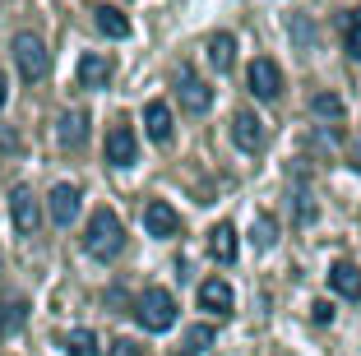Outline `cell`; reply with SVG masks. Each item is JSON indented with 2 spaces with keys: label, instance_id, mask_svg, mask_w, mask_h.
<instances>
[{
  "label": "cell",
  "instance_id": "obj_1",
  "mask_svg": "<svg viewBox=\"0 0 361 356\" xmlns=\"http://www.w3.org/2000/svg\"><path fill=\"white\" fill-rule=\"evenodd\" d=\"M84 245L93 259H116L121 250H126V227H121V218L111 209H97L93 218H88V231H84Z\"/></svg>",
  "mask_w": 361,
  "mask_h": 356
},
{
  "label": "cell",
  "instance_id": "obj_2",
  "mask_svg": "<svg viewBox=\"0 0 361 356\" xmlns=\"http://www.w3.org/2000/svg\"><path fill=\"white\" fill-rule=\"evenodd\" d=\"M135 319L149 329V333H167V329L176 324V301H171V292L149 287V292L135 301Z\"/></svg>",
  "mask_w": 361,
  "mask_h": 356
},
{
  "label": "cell",
  "instance_id": "obj_3",
  "mask_svg": "<svg viewBox=\"0 0 361 356\" xmlns=\"http://www.w3.org/2000/svg\"><path fill=\"white\" fill-rule=\"evenodd\" d=\"M14 61H19V74L28 84H42L47 70H51V56H47L42 37H32V32H19V37H14Z\"/></svg>",
  "mask_w": 361,
  "mask_h": 356
},
{
  "label": "cell",
  "instance_id": "obj_4",
  "mask_svg": "<svg viewBox=\"0 0 361 356\" xmlns=\"http://www.w3.org/2000/svg\"><path fill=\"white\" fill-rule=\"evenodd\" d=\"M245 84H250V93H255L259 102H274V97L283 93V70H278L269 56H259V61H250V70H245Z\"/></svg>",
  "mask_w": 361,
  "mask_h": 356
},
{
  "label": "cell",
  "instance_id": "obj_5",
  "mask_svg": "<svg viewBox=\"0 0 361 356\" xmlns=\"http://www.w3.org/2000/svg\"><path fill=\"white\" fill-rule=\"evenodd\" d=\"M10 213H14V231H19V236H32V231H37V222H42V209H37V200H32L28 185H14Z\"/></svg>",
  "mask_w": 361,
  "mask_h": 356
},
{
  "label": "cell",
  "instance_id": "obj_6",
  "mask_svg": "<svg viewBox=\"0 0 361 356\" xmlns=\"http://www.w3.org/2000/svg\"><path fill=\"white\" fill-rule=\"evenodd\" d=\"M135 157H139V139L130 125H111L106 130V162L111 167H135Z\"/></svg>",
  "mask_w": 361,
  "mask_h": 356
},
{
  "label": "cell",
  "instance_id": "obj_7",
  "mask_svg": "<svg viewBox=\"0 0 361 356\" xmlns=\"http://www.w3.org/2000/svg\"><path fill=\"white\" fill-rule=\"evenodd\" d=\"M144 227H149V236L167 241V236H176V231H180V213L171 209L167 200H153L149 209H144Z\"/></svg>",
  "mask_w": 361,
  "mask_h": 356
},
{
  "label": "cell",
  "instance_id": "obj_8",
  "mask_svg": "<svg viewBox=\"0 0 361 356\" xmlns=\"http://www.w3.org/2000/svg\"><path fill=\"white\" fill-rule=\"evenodd\" d=\"M200 305H204L209 314H218V319H227V314L236 310V292L223 283V278H209V283L200 287Z\"/></svg>",
  "mask_w": 361,
  "mask_h": 356
},
{
  "label": "cell",
  "instance_id": "obj_9",
  "mask_svg": "<svg viewBox=\"0 0 361 356\" xmlns=\"http://www.w3.org/2000/svg\"><path fill=\"white\" fill-rule=\"evenodd\" d=\"M176 88H180V106H185V111H209L213 106V88L204 84V79H195L190 70H180V79H176Z\"/></svg>",
  "mask_w": 361,
  "mask_h": 356
},
{
  "label": "cell",
  "instance_id": "obj_10",
  "mask_svg": "<svg viewBox=\"0 0 361 356\" xmlns=\"http://www.w3.org/2000/svg\"><path fill=\"white\" fill-rule=\"evenodd\" d=\"M79 204H84V190L79 185H56L51 190V222L56 227H70L79 218Z\"/></svg>",
  "mask_w": 361,
  "mask_h": 356
},
{
  "label": "cell",
  "instance_id": "obj_11",
  "mask_svg": "<svg viewBox=\"0 0 361 356\" xmlns=\"http://www.w3.org/2000/svg\"><path fill=\"white\" fill-rule=\"evenodd\" d=\"M232 139H236V148H245V153H255V148L264 144L259 116H255V111H236V116H232Z\"/></svg>",
  "mask_w": 361,
  "mask_h": 356
},
{
  "label": "cell",
  "instance_id": "obj_12",
  "mask_svg": "<svg viewBox=\"0 0 361 356\" xmlns=\"http://www.w3.org/2000/svg\"><path fill=\"white\" fill-rule=\"evenodd\" d=\"M329 287H334L338 296H348V301H357V296H361V269H357L352 259H338V264L329 269Z\"/></svg>",
  "mask_w": 361,
  "mask_h": 356
},
{
  "label": "cell",
  "instance_id": "obj_13",
  "mask_svg": "<svg viewBox=\"0 0 361 356\" xmlns=\"http://www.w3.org/2000/svg\"><path fill=\"white\" fill-rule=\"evenodd\" d=\"M79 84L84 88H106L111 84V61L97 56V51H88L84 61H79Z\"/></svg>",
  "mask_w": 361,
  "mask_h": 356
},
{
  "label": "cell",
  "instance_id": "obj_14",
  "mask_svg": "<svg viewBox=\"0 0 361 356\" xmlns=\"http://www.w3.org/2000/svg\"><path fill=\"white\" fill-rule=\"evenodd\" d=\"M144 130H149L153 144H167L171 139V106L167 102H149L144 106Z\"/></svg>",
  "mask_w": 361,
  "mask_h": 356
},
{
  "label": "cell",
  "instance_id": "obj_15",
  "mask_svg": "<svg viewBox=\"0 0 361 356\" xmlns=\"http://www.w3.org/2000/svg\"><path fill=\"white\" fill-rule=\"evenodd\" d=\"M56 139H61L65 148H79L88 139V116L84 111H65L61 121H56Z\"/></svg>",
  "mask_w": 361,
  "mask_h": 356
},
{
  "label": "cell",
  "instance_id": "obj_16",
  "mask_svg": "<svg viewBox=\"0 0 361 356\" xmlns=\"http://www.w3.org/2000/svg\"><path fill=\"white\" fill-rule=\"evenodd\" d=\"M209 65L218 74H227L236 65V37H232V32H213V37H209Z\"/></svg>",
  "mask_w": 361,
  "mask_h": 356
},
{
  "label": "cell",
  "instance_id": "obj_17",
  "mask_svg": "<svg viewBox=\"0 0 361 356\" xmlns=\"http://www.w3.org/2000/svg\"><path fill=\"white\" fill-rule=\"evenodd\" d=\"M209 254L218 264H232L236 259V227H232V222H218V227L209 231Z\"/></svg>",
  "mask_w": 361,
  "mask_h": 356
},
{
  "label": "cell",
  "instance_id": "obj_18",
  "mask_svg": "<svg viewBox=\"0 0 361 356\" xmlns=\"http://www.w3.org/2000/svg\"><path fill=\"white\" fill-rule=\"evenodd\" d=\"M93 14H97V28H102L106 37H116V42H121V37H130V19L116 10V5H97Z\"/></svg>",
  "mask_w": 361,
  "mask_h": 356
},
{
  "label": "cell",
  "instance_id": "obj_19",
  "mask_svg": "<svg viewBox=\"0 0 361 356\" xmlns=\"http://www.w3.org/2000/svg\"><path fill=\"white\" fill-rule=\"evenodd\" d=\"M65 356H97V333L88 329H75V333H65Z\"/></svg>",
  "mask_w": 361,
  "mask_h": 356
},
{
  "label": "cell",
  "instance_id": "obj_20",
  "mask_svg": "<svg viewBox=\"0 0 361 356\" xmlns=\"http://www.w3.org/2000/svg\"><path fill=\"white\" fill-rule=\"evenodd\" d=\"M310 111H315L319 121H338L343 116V97L338 93H315L310 97Z\"/></svg>",
  "mask_w": 361,
  "mask_h": 356
},
{
  "label": "cell",
  "instance_id": "obj_21",
  "mask_svg": "<svg viewBox=\"0 0 361 356\" xmlns=\"http://www.w3.org/2000/svg\"><path fill=\"white\" fill-rule=\"evenodd\" d=\"M255 245H259V250H274V245H278V218H274V213H259V218H255Z\"/></svg>",
  "mask_w": 361,
  "mask_h": 356
},
{
  "label": "cell",
  "instance_id": "obj_22",
  "mask_svg": "<svg viewBox=\"0 0 361 356\" xmlns=\"http://www.w3.org/2000/svg\"><path fill=\"white\" fill-rule=\"evenodd\" d=\"M343 42H348V56H361V10L343 14Z\"/></svg>",
  "mask_w": 361,
  "mask_h": 356
},
{
  "label": "cell",
  "instance_id": "obj_23",
  "mask_svg": "<svg viewBox=\"0 0 361 356\" xmlns=\"http://www.w3.org/2000/svg\"><path fill=\"white\" fill-rule=\"evenodd\" d=\"M23 319H28V305H23V301H10V305H0V329H5V333H14V329H23Z\"/></svg>",
  "mask_w": 361,
  "mask_h": 356
},
{
  "label": "cell",
  "instance_id": "obj_24",
  "mask_svg": "<svg viewBox=\"0 0 361 356\" xmlns=\"http://www.w3.org/2000/svg\"><path fill=\"white\" fill-rule=\"evenodd\" d=\"M209 343H213V329L209 324H200V329H190V333H185V352H195V356H200Z\"/></svg>",
  "mask_w": 361,
  "mask_h": 356
},
{
  "label": "cell",
  "instance_id": "obj_25",
  "mask_svg": "<svg viewBox=\"0 0 361 356\" xmlns=\"http://www.w3.org/2000/svg\"><path fill=\"white\" fill-rule=\"evenodd\" d=\"M106 356H144V347H139V343H130V338H121V343H111V347H106Z\"/></svg>",
  "mask_w": 361,
  "mask_h": 356
},
{
  "label": "cell",
  "instance_id": "obj_26",
  "mask_svg": "<svg viewBox=\"0 0 361 356\" xmlns=\"http://www.w3.org/2000/svg\"><path fill=\"white\" fill-rule=\"evenodd\" d=\"M310 319H315V324H329V319H334V305L329 301H315V305H310Z\"/></svg>",
  "mask_w": 361,
  "mask_h": 356
},
{
  "label": "cell",
  "instance_id": "obj_27",
  "mask_svg": "<svg viewBox=\"0 0 361 356\" xmlns=\"http://www.w3.org/2000/svg\"><path fill=\"white\" fill-rule=\"evenodd\" d=\"M348 162H352V167H357V171H361V135H357V144H352V153H348Z\"/></svg>",
  "mask_w": 361,
  "mask_h": 356
},
{
  "label": "cell",
  "instance_id": "obj_28",
  "mask_svg": "<svg viewBox=\"0 0 361 356\" xmlns=\"http://www.w3.org/2000/svg\"><path fill=\"white\" fill-rule=\"evenodd\" d=\"M10 102V84H5V70H0V106Z\"/></svg>",
  "mask_w": 361,
  "mask_h": 356
},
{
  "label": "cell",
  "instance_id": "obj_29",
  "mask_svg": "<svg viewBox=\"0 0 361 356\" xmlns=\"http://www.w3.org/2000/svg\"><path fill=\"white\" fill-rule=\"evenodd\" d=\"M176 356H195V352H176Z\"/></svg>",
  "mask_w": 361,
  "mask_h": 356
}]
</instances>
